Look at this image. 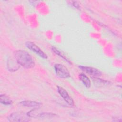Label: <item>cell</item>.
Listing matches in <instances>:
<instances>
[{"instance_id": "10", "label": "cell", "mask_w": 122, "mask_h": 122, "mask_svg": "<svg viewBox=\"0 0 122 122\" xmlns=\"http://www.w3.org/2000/svg\"><path fill=\"white\" fill-rule=\"evenodd\" d=\"M0 102L5 105H9L12 103V101L7 95L1 94L0 96Z\"/></svg>"}, {"instance_id": "11", "label": "cell", "mask_w": 122, "mask_h": 122, "mask_svg": "<svg viewBox=\"0 0 122 122\" xmlns=\"http://www.w3.org/2000/svg\"><path fill=\"white\" fill-rule=\"evenodd\" d=\"M52 50L53 51V52H54L56 54H58L59 56H60V57H61V58H62L63 59H64L65 61H66L67 62H69L71 63L70 61L67 59V58L66 57V56H64V55L63 54H62V53L60 51H59L57 48H56L55 47H52Z\"/></svg>"}, {"instance_id": "5", "label": "cell", "mask_w": 122, "mask_h": 122, "mask_svg": "<svg viewBox=\"0 0 122 122\" xmlns=\"http://www.w3.org/2000/svg\"><path fill=\"white\" fill-rule=\"evenodd\" d=\"M58 91L60 95L62 97V98L65 100V101L71 106H73L74 105V102L72 99V98L69 95L67 92L63 88L57 86Z\"/></svg>"}, {"instance_id": "3", "label": "cell", "mask_w": 122, "mask_h": 122, "mask_svg": "<svg viewBox=\"0 0 122 122\" xmlns=\"http://www.w3.org/2000/svg\"><path fill=\"white\" fill-rule=\"evenodd\" d=\"M54 69L57 76L61 78H67L70 76L69 71L62 64H55Z\"/></svg>"}, {"instance_id": "6", "label": "cell", "mask_w": 122, "mask_h": 122, "mask_svg": "<svg viewBox=\"0 0 122 122\" xmlns=\"http://www.w3.org/2000/svg\"><path fill=\"white\" fill-rule=\"evenodd\" d=\"M79 67L83 71L95 77L100 76L102 74L101 72L99 70L93 67L83 66H79Z\"/></svg>"}, {"instance_id": "4", "label": "cell", "mask_w": 122, "mask_h": 122, "mask_svg": "<svg viewBox=\"0 0 122 122\" xmlns=\"http://www.w3.org/2000/svg\"><path fill=\"white\" fill-rule=\"evenodd\" d=\"M26 47L32 51L35 52L37 54L40 56L41 58L43 59H47V55L35 43L30 41H27L25 43Z\"/></svg>"}, {"instance_id": "1", "label": "cell", "mask_w": 122, "mask_h": 122, "mask_svg": "<svg viewBox=\"0 0 122 122\" xmlns=\"http://www.w3.org/2000/svg\"><path fill=\"white\" fill-rule=\"evenodd\" d=\"M14 57L17 62L25 68H33L35 65V62L31 56L26 51L18 50L14 53Z\"/></svg>"}, {"instance_id": "8", "label": "cell", "mask_w": 122, "mask_h": 122, "mask_svg": "<svg viewBox=\"0 0 122 122\" xmlns=\"http://www.w3.org/2000/svg\"><path fill=\"white\" fill-rule=\"evenodd\" d=\"M58 116L56 114L50 112H38L37 118H41L43 119H51L58 117Z\"/></svg>"}, {"instance_id": "2", "label": "cell", "mask_w": 122, "mask_h": 122, "mask_svg": "<svg viewBox=\"0 0 122 122\" xmlns=\"http://www.w3.org/2000/svg\"><path fill=\"white\" fill-rule=\"evenodd\" d=\"M29 116L23 112H15L10 114L8 117L10 122H28L30 121Z\"/></svg>"}, {"instance_id": "9", "label": "cell", "mask_w": 122, "mask_h": 122, "mask_svg": "<svg viewBox=\"0 0 122 122\" xmlns=\"http://www.w3.org/2000/svg\"><path fill=\"white\" fill-rule=\"evenodd\" d=\"M79 78L83 84L87 87L89 88L91 86V81L89 78L84 74L81 73L79 75Z\"/></svg>"}, {"instance_id": "7", "label": "cell", "mask_w": 122, "mask_h": 122, "mask_svg": "<svg viewBox=\"0 0 122 122\" xmlns=\"http://www.w3.org/2000/svg\"><path fill=\"white\" fill-rule=\"evenodd\" d=\"M20 104L23 106L33 107L34 108H39L41 105L40 102L32 101H23L21 102Z\"/></svg>"}]
</instances>
